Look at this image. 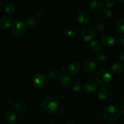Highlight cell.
I'll return each instance as SVG.
<instances>
[{
    "mask_svg": "<svg viewBox=\"0 0 124 124\" xmlns=\"http://www.w3.org/2000/svg\"><path fill=\"white\" fill-rule=\"evenodd\" d=\"M119 41H120V44H121L122 46H124V35H123V36H122L120 38V40H119Z\"/></svg>",
    "mask_w": 124,
    "mask_h": 124,
    "instance_id": "4dcf8cb0",
    "label": "cell"
},
{
    "mask_svg": "<svg viewBox=\"0 0 124 124\" xmlns=\"http://www.w3.org/2000/svg\"><path fill=\"white\" fill-rule=\"evenodd\" d=\"M6 120L9 124H13L15 122L16 120V116L15 113L12 111H9L7 113L6 115Z\"/></svg>",
    "mask_w": 124,
    "mask_h": 124,
    "instance_id": "d6986e66",
    "label": "cell"
},
{
    "mask_svg": "<svg viewBox=\"0 0 124 124\" xmlns=\"http://www.w3.org/2000/svg\"><path fill=\"white\" fill-rule=\"evenodd\" d=\"M58 76H59V72L58 71H57V70H52L46 76H47V78L54 79V78L58 77Z\"/></svg>",
    "mask_w": 124,
    "mask_h": 124,
    "instance_id": "cb8c5ba5",
    "label": "cell"
},
{
    "mask_svg": "<svg viewBox=\"0 0 124 124\" xmlns=\"http://www.w3.org/2000/svg\"><path fill=\"white\" fill-rule=\"evenodd\" d=\"M61 85L63 88H68L71 85V77L69 76L68 74L66 72H63L60 76Z\"/></svg>",
    "mask_w": 124,
    "mask_h": 124,
    "instance_id": "4fadbf2b",
    "label": "cell"
},
{
    "mask_svg": "<svg viewBox=\"0 0 124 124\" xmlns=\"http://www.w3.org/2000/svg\"><path fill=\"white\" fill-rule=\"evenodd\" d=\"M15 10V6L13 4H7L6 6L5 7V11L7 14H8L9 15H11V14H14V12Z\"/></svg>",
    "mask_w": 124,
    "mask_h": 124,
    "instance_id": "603a6c76",
    "label": "cell"
},
{
    "mask_svg": "<svg viewBox=\"0 0 124 124\" xmlns=\"http://www.w3.org/2000/svg\"><path fill=\"white\" fill-rule=\"evenodd\" d=\"M108 94L109 93H108V89L104 87H101L99 88L96 93L97 97L100 100H104L107 99L108 96Z\"/></svg>",
    "mask_w": 124,
    "mask_h": 124,
    "instance_id": "2e32d148",
    "label": "cell"
},
{
    "mask_svg": "<svg viewBox=\"0 0 124 124\" xmlns=\"http://www.w3.org/2000/svg\"><path fill=\"white\" fill-rule=\"evenodd\" d=\"M81 35L86 41H91L96 36V29L93 27H85L81 32Z\"/></svg>",
    "mask_w": 124,
    "mask_h": 124,
    "instance_id": "5b68a950",
    "label": "cell"
},
{
    "mask_svg": "<svg viewBox=\"0 0 124 124\" xmlns=\"http://www.w3.org/2000/svg\"><path fill=\"white\" fill-rule=\"evenodd\" d=\"M103 15L105 18H109L111 17L113 15V12L111 10L109 9H105L103 11Z\"/></svg>",
    "mask_w": 124,
    "mask_h": 124,
    "instance_id": "83f0119b",
    "label": "cell"
},
{
    "mask_svg": "<svg viewBox=\"0 0 124 124\" xmlns=\"http://www.w3.org/2000/svg\"><path fill=\"white\" fill-rule=\"evenodd\" d=\"M25 24H26V26L28 28L32 29L35 28L37 25V22L34 19L32 18H27L26 20V21H25Z\"/></svg>",
    "mask_w": 124,
    "mask_h": 124,
    "instance_id": "44dd1931",
    "label": "cell"
},
{
    "mask_svg": "<svg viewBox=\"0 0 124 124\" xmlns=\"http://www.w3.org/2000/svg\"><path fill=\"white\" fill-rule=\"evenodd\" d=\"M61 70H62V71H63V72H65L66 71H67V68H66L65 66H63V67L61 68Z\"/></svg>",
    "mask_w": 124,
    "mask_h": 124,
    "instance_id": "d6a6232c",
    "label": "cell"
},
{
    "mask_svg": "<svg viewBox=\"0 0 124 124\" xmlns=\"http://www.w3.org/2000/svg\"><path fill=\"white\" fill-rule=\"evenodd\" d=\"M83 89L88 94H93L97 89V85L92 80L86 81L83 86Z\"/></svg>",
    "mask_w": 124,
    "mask_h": 124,
    "instance_id": "ba28073f",
    "label": "cell"
},
{
    "mask_svg": "<svg viewBox=\"0 0 124 124\" xmlns=\"http://www.w3.org/2000/svg\"><path fill=\"white\" fill-rule=\"evenodd\" d=\"M80 70V66L77 62H71L69 64L67 67V71L68 73L71 75L77 74Z\"/></svg>",
    "mask_w": 124,
    "mask_h": 124,
    "instance_id": "8fae6325",
    "label": "cell"
},
{
    "mask_svg": "<svg viewBox=\"0 0 124 124\" xmlns=\"http://www.w3.org/2000/svg\"><path fill=\"white\" fill-rule=\"evenodd\" d=\"M105 60V55L103 53H102V52H98L96 56V60L97 61V62H103V61Z\"/></svg>",
    "mask_w": 124,
    "mask_h": 124,
    "instance_id": "d4e9b609",
    "label": "cell"
},
{
    "mask_svg": "<svg viewBox=\"0 0 124 124\" xmlns=\"http://www.w3.org/2000/svg\"><path fill=\"white\" fill-rule=\"evenodd\" d=\"M103 116L108 121L114 122L119 118V112L115 107L109 105L103 109Z\"/></svg>",
    "mask_w": 124,
    "mask_h": 124,
    "instance_id": "7a4b0ae2",
    "label": "cell"
},
{
    "mask_svg": "<svg viewBox=\"0 0 124 124\" xmlns=\"http://www.w3.org/2000/svg\"><path fill=\"white\" fill-rule=\"evenodd\" d=\"M119 1L121 2V3H124V0H118Z\"/></svg>",
    "mask_w": 124,
    "mask_h": 124,
    "instance_id": "e575fe53",
    "label": "cell"
},
{
    "mask_svg": "<svg viewBox=\"0 0 124 124\" xmlns=\"http://www.w3.org/2000/svg\"><path fill=\"white\" fill-rule=\"evenodd\" d=\"M119 59L122 62H124V51H122L119 54Z\"/></svg>",
    "mask_w": 124,
    "mask_h": 124,
    "instance_id": "f546056e",
    "label": "cell"
},
{
    "mask_svg": "<svg viewBox=\"0 0 124 124\" xmlns=\"http://www.w3.org/2000/svg\"><path fill=\"white\" fill-rule=\"evenodd\" d=\"M102 43L106 47H111L114 45L115 40L111 35H106L102 38Z\"/></svg>",
    "mask_w": 124,
    "mask_h": 124,
    "instance_id": "9a60e30c",
    "label": "cell"
},
{
    "mask_svg": "<svg viewBox=\"0 0 124 124\" xmlns=\"http://www.w3.org/2000/svg\"><path fill=\"white\" fill-rule=\"evenodd\" d=\"M15 109L19 114H23L26 112V107L21 103H16L15 105Z\"/></svg>",
    "mask_w": 124,
    "mask_h": 124,
    "instance_id": "ffe728a7",
    "label": "cell"
},
{
    "mask_svg": "<svg viewBox=\"0 0 124 124\" xmlns=\"http://www.w3.org/2000/svg\"><path fill=\"white\" fill-rule=\"evenodd\" d=\"M83 69L88 73H92L96 70V64L93 61H87L83 65Z\"/></svg>",
    "mask_w": 124,
    "mask_h": 124,
    "instance_id": "7c38bea8",
    "label": "cell"
},
{
    "mask_svg": "<svg viewBox=\"0 0 124 124\" xmlns=\"http://www.w3.org/2000/svg\"><path fill=\"white\" fill-rule=\"evenodd\" d=\"M120 110H121V112L124 115V104L122 105L121 107V109H120Z\"/></svg>",
    "mask_w": 124,
    "mask_h": 124,
    "instance_id": "1f68e13d",
    "label": "cell"
},
{
    "mask_svg": "<svg viewBox=\"0 0 124 124\" xmlns=\"http://www.w3.org/2000/svg\"><path fill=\"white\" fill-rule=\"evenodd\" d=\"M26 31L25 23L21 21H15L11 26V32L14 35L17 37H21L24 35Z\"/></svg>",
    "mask_w": 124,
    "mask_h": 124,
    "instance_id": "277c9868",
    "label": "cell"
},
{
    "mask_svg": "<svg viewBox=\"0 0 124 124\" xmlns=\"http://www.w3.org/2000/svg\"><path fill=\"white\" fill-rule=\"evenodd\" d=\"M105 24L103 23H99L96 25V29L99 31H103V30L105 29Z\"/></svg>",
    "mask_w": 124,
    "mask_h": 124,
    "instance_id": "f1b7e54d",
    "label": "cell"
},
{
    "mask_svg": "<svg viewBox=\"0 0 124 124\" xmlns=\"http://www.w3.org/2000/svg\"><path fill=\"white\" fill-rule=\"evenodd\" d=\"M77 20L78 23L82 25H86L90 22L91 16L88 12L86 11H81L78 14Z\"/></svg>",
    "mask_w": 124,
    "mask_h": 124,
    "instance_id": "52a82bcc",
    "label": "cell"
},
{
    "mask_svg": "<svg viewBox=\"0 0 124 124\" xmlns=\"http://www.w3.org/2000/svg\"><path fill=\"white\" fill-rule=\"evenodd\" d=\"M124 71V66L120 63H114L111 66V72L113 74H120Z\"/></svg>",
    "mask_w": 124,
    "mask_h": 124,
    "instance_id": "e0dca14e",
    "label": "cell"
},
{
    "mask_svg": "<svg viewBox=\"0 0 124 124\" xmlns=\"http://www.w3.org/2000/svg\"><path fill=\"white\" fill-rule=\"evenodd\" d=\"M65 35L70 39H73L75 37V32L71 28H66L65 30Z\"/></svg>",
    "mask_w": 124,
    "mask_h": 124,
    "instance_id": "7402d4cb",
    "label": "cell"
},
{
    "mask_svg": "<svg viewBox=\"0 0 124 124\" xmlns=\"http://www.w3.org/2000/svg\"><path fill=\"white\" fill-rule=\"evenodd\" d=\"M102 43L99 40H94L90 43V48L94 52H99L102 49Z\"/></svg>",
    "mask_w": 124,
    "mask_h": 124,
    "instance_id": "ac0fdd59",
    "label": "cell"
},
{
    "mask_svg": "<svg viewBox=\"0 0 124 124\" xmlns=\"http://www.w3.org/2000/svg\"><path fill=\"white\" fill-rule=\"evenodd\" d=\"M72 89L76 92H79L80 91V90L82 89V85H81L80 83L79 82H74V83L72 84Z\"/></svg>",
    "mask_w": 124,
    "mask_h": 124,
    "instance_id": "4316f807",
    "label": "cell"
},
{
    "mask_svg": "<svg viewBox=\"0 0 124 124\" xmlns=\"http://www.w3.org/2000/svg\"><path fill=\"white\" fill-rule=\"evenodd\" d=\"M47 78L46 75L43 74H38L34 76L32 83L34 86L37 88H43L47 83Z\"/></svg>",
    "mask_w": 124,
    "mask_h": 124,
    "instance_id": "8992f818",
    "label": "cell"
},
{
    "mask_svg": "<svg viewBox=\"0 0 124 124\" xmlns=\"http://www.w3.org/2000/svg\"><path fill=\"white\" fill-rule=\"evenodd\" d=\"M65 124H74L73 122H67Z\"/></svg>",
    "mask_w": 124,
    "mask_h": 124,
    "instance_id": "836d02e7",
    "label": "cell"
},
{
    "mask_svg": "<svg viewBox=\"0 0 124 124\" xmlns=\"http://www.w3.org/2000/svg\"><path fill=\"white\" fill-rule=\"evenodd\" d=\"M43 109L48 114H54L58 108V102L57 100L51 96H47L43 99L41 102Z\"/></svg>",
    "mask_w": 124,
    "mask_h": 124,
    "instance_id": "6da1fadb",
    "label": "cell"
},
{
    "mask_svg": "<svg viewBox=\"0 0 124 124\" xmlns=\"http://www.w3.org/2000/svg\"><path fill=\"white\" fill-rule=\"evenodd\" d=\"M89 8L91 11L94 14H99L103 10V4L100 1L95 0L90 3Z\"/></svg>",
    "mask_w": 124,
    "mask_h": 124,
    "instance_id": "9c48e42d",
    "label": "cell"
},
{
    "mask_svg": "<svg viewBox=\"0 0 124 124\" xmlns=\"http://www.w3.org/2000/svg\"><path fill=\"white\" fill-rule=\"evenodd\" d=\"M114 124V123H110V124Z\"/></svg>",
    "mask_w": 124,
    "mask_h": 124,
    "instance_id": "d590c367",
    "label": "cell"
},
{
    "mask_svg": "<svg viewBox=\"0 0 124 124\" xmlns=\"http://www.w3.org/2000/svg\"><path fill=\"white\" fill-rule=\"evenodd\" d=\"M12 24V20L9 15H3L0 17V27L3 29L9 28Z\"/></svg>",
    "mask_w": 124,
    "mask_h": 124,
    "instance_id": "30bf717a",
    "label": "cell"
},
{
    "mask_svg": "<svg viewBox=\"0 0 124 124\" xmlns=\"http://www.w3.org/2000/svg\"><path fill=\"white\" fill-rule=\"evenodd\" d=\"M96 79L100 85L106 86L111 80V75L108 70H101L96 74Z\"/></svg>",
    "mask_w": 124,
    "mask_h": 124,
    "instance_id": "3957f363",
    "label": "cell"
},
{
    "mask_svg": "<svg viewBox=\"0 0 124 124\" xmlns=\"http://www.w3.org/2000/svg\"><path fill=\"white\" fill-rule=\"evenodd\" d=\"M114 30L118 34L124 33V18H119L116 21L114 25Z\"/></svg>",
    "mask_w": 124,
    "mask_h": 124,
    "instance_id": "5bb4252c",
    "label": "cell"
},
{
    "mask_svg": "<svg viewBox=\"0 0 124 124\" xmlns=\"http://www.w3.org/2000/svg\"><path fill=\"white\" fill-rule=\"evenodd\" d=\"M116 3V0H105V4L108 8H111L114 6Z\"/></svg>",
    "mask_w": 124,
    "mask_h": 124,
    "instance_id": "484cf974",
    "label": "cell"
}]
</instances>
